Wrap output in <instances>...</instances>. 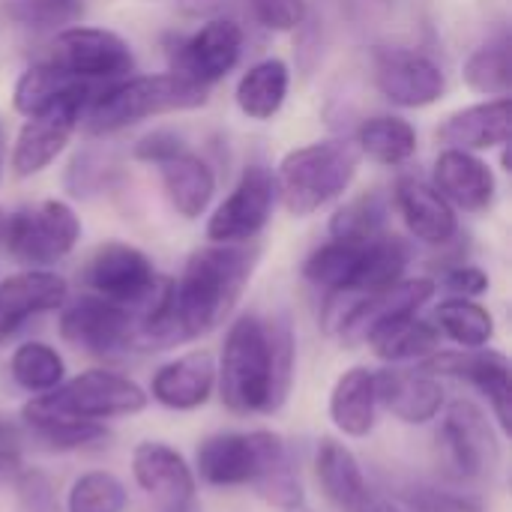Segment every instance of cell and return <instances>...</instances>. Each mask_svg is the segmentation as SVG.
<instances>
[{"mask_svg":"<svg viewBox=\"0 0 512 512\" xmlns=\"http://www.w3.org/2000/svg\"><path fill=\"white\" fill-rule=\"evenodd\" d=\"M258 264L249 243H210L189 255L177 282L159 279L147 303L135 312L129 348L168 351L216 330L237 306Z\"/></svg>","mask_w":512,"mask_h":512,"instance_id":"6da1fadb","label":"cell"},{"mask_svg":"<svg viewBox=\"0 0 512 512\" xmlns=\"http://www.w3.org/2000/svg\"><path fill=\"white\" fill-rule=\"evenodd\" d=\"M294 381V336L285 318L240 315L222 345L216 387L234 414H276Z\"/></svg>","mask_w":512,"mask_h":512,"instance_id":"7a4b0ae2","label":"cell"},{"mask_svg":"<svg viewBox=\"0 0 512 512\" xmlns=\"http://www.w3.org/2000/svg\"><path fill=\"white\" fill-rule=\"evenodd\" d=\"M207 90L210 87L195 84L174 69L162 75H138L96 93L81 120H87V129L93 135H108L147 117L201 108L210 99Z\"/></svg>","mask_w":512,"mask_h":512,"instance_id":"3957f363","label":"cell"},{"mask_svg":"<svg viewBox=\"0 0 512 512\" xmlns=\"http://www.w3.org/2000/svg\"><path fill=\"white\" fill-rule=\"evenodd\" d=\"M360 150L348 141H315L294 147L276 168V198L282 207L306 219L333 204L354 183Z\"/></svg>","mask_w":512,"mask_h":512,"instance_id":"277c9868","label":"cell"},{"mask_svg":"<svg viewBox=\"0 0 512 512\" xmlns=\"http://www.w3.org/2000/svg\"><path fill=\"white\" fill-rule=\"evenodd\" d=\"M150 396L129 378L108 369H87L72 381H63L51 393L33 396L21 417L27 426L57 423V420H90L105 423L114 417H132L147 408Z\"/></svg>","mask_w":512,"mask_h":512,"instance_id":"5b68a950","label":"cell"},{"mask_svg":"<svg viewBox=\"0 0 512 512\" xmlns=\"http://www.w3.org/2000/svg\"><path fill=\"white\" fill-rule=\"evenodd\" d=\"M288 456L282 435L258 429V432H222L201 441L195 453L198 477L207 486L234 489L255 486L273 468H279Z\"/></svg>","mask_w":512,"mask_h":512,"instance_id":"8992f818","label":"cell"},{"mask_svg":"<svg viewBox=\"0 0 512 512\" xmlns=\"http://www.w3.org/2000/svg\"><path fill=\"white\" fill-rule=\"evenodd\" d=\"M81 240V219L66 201L48 198L3 219L0 246L24 267H51Z\"/></svg>","mask_w":512,"mask_h":512,"instance_id":"52a82bcc","label":"cell"},{"mask_svg":"<svg viewBox=\"0 0 512 512\" xmlns=\"http://www.w3.org/2000/svg\"><path fill=\"white\" fill-rule=\"evenodd\" d=\"M93 96H96V90L87 81H81L69 93H63L54 105L27 117L12 144V156H9L12 174L33 177V174L45 171L66 150V144L75 135Z\"/></svg>","mask_w":512,"mask_h":512,"instance_id":"ba28073f","label":"cell"},{"mask_svg":"<svg viewBox=\"0 0 512 512\" xmlns=\"http://www.w3.org/2000/svg\"><path fill=\"white\" fill-rule=\"evenodd\" d=\"M51 66L75 81H120L135 69L132 48L123 36L102 27H66L51 42Z\"/></svg>","mask_w":512,"mask_h":512,"instance_id":"9c48e42d","label":"cell"},{"mask_svg":"<svg viewBox=\"0 0 512 512\" xmlns=\"http://www.w3.org/2000/svg\"><path fill=\"white\" fill-rule=\"evenodd\" d=\"M438 441L450 474L459 480L489 477L501 465V441L489 417L471 399H456L447 408Z\"/></svg>","mask_w":512,"mask_h":512,"instance_id":"30bf717a","label":"cell"},{"mask_svg":"<svg viewBox=\"0 0 512 512\" xmlns=\"http://www.w3.org/2000/svg\"><path fill=\"white\" fill-rule=\"evenodd\" d=\"M81 282L96 297L126 306L135 315L153 294L159 276L141 249L111 240V243H102L93 249V255L87 258V264L81 270Z\"/></svg>","mask_w":512,"mask_h":512,"instance_id":"8fae6325","label":"cell"},{"mask_svg":"<svg viewBox=\"0 0 512 512\" xmlns=\"http://www.w3.org/2000/svg\"><path fill=\"white\" fill-rule=\"evenodd\" d=\"M276 207V177L267 165H249L231 195L216 207L207 222L210 243H252L270 222Z\"/></svg>","mask_w":512,"mask_h":512,"instance_id":"7c38bea8","label":"cell"},{"mask_svg":"<svg viewBox=\"0 0 512 512\" xmlns=\"http://www.w3.org/2000/svg\"><path fill=\"white\" fill-rule=\"evenodd\" d=\"M372 72L381 96L402 108L435 105L447 90L441 66L414 48H378L372 57Z\"/></svg>","mask_w":512,"mask_h":512,"instance_id":"4fadbf2b","label":"cell"},{"mask_svg":"<svg viewBox=\"0 0 512 512\" xmlns=\"http://www.w3.org/2000/svg\"><path fill=\"white\" fill-rule=\"evenodd\" d=\"M135 330V315L126 306L102 300L96 294L69 303L60 315V336L75 351L105 357L114 351H129Z\"/></svg>","mask_w":512,"mask_h":512,"instance_id":"5bb4252c","label":"cell"},{"mask_svg":"<svg viewBox=\"0 0 512 512\" xmlns=\"http://www.w3.org/2000/svg\"><path fill=\"white\" fill-rule=\"evenodd\" d=\"M432 297H435V282L423 276L399 279L396 285L375 294H351L336 333L342 336L345 345H366L375 330H381L396 318L417 315Z\"/></svg>","mask_w":512,"mask_h":512,"instance_id":"9a60e30c","label":"cell"},{"mask_svg":"<svg viewBox=\"0 0 512 512\" xmlns=\"http://www.w3.org/2000/svg\"><path fill=\"white\" fill-rule=\"evenodd\" d=\"M423 372L429 375H450L474 384L492 405L495 420L504 432L512 429V381L510 360L501 351H435L426 360H420Z\"/></svg>","mask_w":512,"mask_h":512,"instance_id":"2e32d148","label":"cell"},{"mask_svg":"<svg viewBox=\"0 0 512 512\" xmlns=\"http://www.w3.org/2000/svg\"><path fill=\"white\" fill-rule=\"evenodd\" d=\"M243 39L246 36L237 21L210 18L180 45L174 72H180L183 78H189L195 84L213 87L240 63Z\"/></svg>","mask_w":512,"mask_h":512,"instance_id":"e0dca14e","label":"cell"},{"mask_svg":"<svg viewBox=\"0 0 512 512\" xmlns=\"http://www.w3.org/2000/svg\"><path fill=\"white\" fill-rule=\"evenodd\" d=\"M69 285L45 267H27L0 282V339L21 330L30 318L63 309Z\"/></svg>","mask_w":512,"mask_h":512,"instance_id":"ac0fdd59","label":"cell"},{"mask_svg":"<svg viewBox=\"0 0 512 512\" xmlns=\"http://www.w3.org/2000/svg\"><path fill=\"white\" fill-rule=\"evenodd\" d=\"M396 210L411 231L414 240L426 246H447L459 234V216L456 207L426 180L420 177H402L396 183Z\"/></svg>","mask_w":512,"mask_h":512,"instance_id":"d6986e66","label":"cell"},{"mask_svg":"<svg viewBox=\"0 0 512 512\" xmlns=\"http://www.w3.org/2000/svg\"><path fill=\"white\" fill-rule=\"evenodd\" d=\"M432 186L465 213H486L495 204L498 180L489 162L468 150H444L435 159Z\"/></svg>","mask_w":512,"mask_h":512,"instance_id":"ffe728a7","label":"cell"},{"mask_svg":"<svg viewBox=\"0 0 512 512\" xmlns=\"http://www.w3.org/2000/svg\"><path fill=\"white\" fill-rule=\"evenodd\" d=\"M132 477L150 498L165 504V510L195 501L192 468L186 465V459L174 447H168L162 441H141L135 447Z\"/></svg>","mask_w":512,"mask_h":512,"instance_id":"44dd1931","label":"cell"},{"mask_svg":"<svg viewBox=\"0 0 512 512\" xmlns=\"http://www.w3.org/2000/svg\"><path fill=\"white\" fill-rule=\"evenodd\" d=\"M375 399L402 423L423 426L444 408V387L423 369H381L375 372Z\"/></svg>","mask_w":512,"mask_h":512,"instance_id":"7402d4cb","label":"cell"},{"mask_svg":"<svg viewBox=\"0 0 512 512\" xmlns=\"http://www.w3.org/2000/svg\"><path fill=\"white\" fill-rule=\"evenodd\" d=\"M512 129V105L510 96H498L489 102H477L468 108L453 111L441 126H438V141L447 144L450 150H495L510 144Z\"/></svg>","mask_w":512,"mask_h":512,"instance_id":"603a6c76","label":"cell"},{"mask_svg":"<svg viewBox=\"0 0 512 512\" xmlns=\"http://www.w3.org/2000/svg\"><path fill=\"white\" fill-rule=\"evenodd\" d=\"M213 390L216 363L207 351H192L165 363L150 381V396L171 411H195L207 405Z\"/></svg>","mask_w":512,"mask_h":512,"instance_id":"cb8c5ba5","label":"cell"},{"mask_svg":"<svg viewBox=\"0 0 512 512\" xmlns=\"http://www.w3.org/2000/svg\"><path fill=\"white\" fill-rule=\"evenodd\" d=\"M315 477L324 495L345 512H372V492L357 456L336 438H324L315 453Z\"/></svg>","mask_w":512,"mask_h":512,"instance_id":"d4e9b609","label":"cell"},{"mask_svg":"<svg viewBox=\"0 0 512 512\" xmlns=\"http://www.w3.org/2000/svg\"><path fill=\"white\" fill-rule=\"evenodd\" d=\"M159 174H162L165 198L177 210V216L192 222L207 213V207L216 195V174L201 156L183 150L180 156L162 162Z\"/></svg>","mask_w":512,"mask_h":512,"instance_id":"484cf974","label":"cell"},{"mask_svg":"<svg viewBox=\"0 0 512 512\" xmlns=\"http://www.w3.org/2000/svg\"><path fill=\"white\" fill-rule=\"evenodd\" d=\"M375 372L366 366L348 369L330 393V420L348 438H366L375 429Z\"/></svg>","mask_w":512,"mask_h":512,"instance_id":"4316f807","label":"cell"},{"mask_svg":"<svg viewBox=\"0 0 512 512\" xmlns=\"http://www.w3.org/2000/svg\"><path fill=\"white\" fill-rule=\"evenodd\" d=\"M291 87V69L285 60L279 57H267L255 66H249L243 72V78L237 81V108L249 117V120H273L288 96Z\"/></svg>","mask_w":512,"mask_h":512,"instance_id":"83f0119b","label":"cell"},{"mask_svg":"<svg viewBox=\"0 0 512 512\" xmlns=\"http://www.w3.org/2000/svg\"><path fill=\"white\" fill-rule=\"evenodd\" d=\"M372 351L384 363H405V360H426L429 354L441 351V330L417 315L396 318L369 336Z\"/></svg>","mask_w":512,"mask_h":512,"instance_id":"f1b7e54d","label":"cell"},{"mask_svg":"<svg viewBox=\"0 0 512 512\" xmlns=\"http://www.w3.org/2000/svg\"><path fill=\"white\" fill-rule=\"evenodd\" d=\"M357 150L378 165H405L417 153V129L393 114H378L360 123Z\"/></svg>","mask_w":512,"mask_h":512,"instance_id":"f546056e","label":"cell"},{"mask_svg":"<svg viewBox=\"0 0 512 512\" xmlns=\"http://www.w3.org/2000/svg\"><path fill=\"white\" fill-rule=\"evenodd\" d=\"M435 327L453 339L459 348L474 351V348H486L495 336V318L486 306L468 300V297H450L444 303H438L435 309Z\"/></svg>","mask_w":512,"mask_h":512,"instance_id":"4dcf8cb0","label":"cell"},{"mask_svg":"<svg viewBox=\"0 0 512 512\" xmlns=\"http://www.w3.org/2000/svg\"><path fill=\"white\" fill-rule=\"evenodd\" d=\"M360 255H363V243H348V240H333L330 237V243L318 246L306 258L303 276L312 285L327 288L330 294H348L351 279H354L357 264H360Z\"/></svg>","mask_w":512,"mask_h":512,"instance_id":"1f68e13d","label":"cell"},{"mask_svg":"<svg viewBox=\"0 0 512 512\" xmlns=\"http://www.w3.org/2000/svg\"><path fill=\"white\" fill-rule=\"evenodd\" d=\"M462 78L474 93L483 96H510L512 90V57L510 39L498 36L480 45L462 66Z\"/></svg>","mask_w":512,"mask_h":512,"instance_id":"d6a6232c","label":"cell"},{"mask_svg":"<svg viewBox=\"0 0 512 512\" xmlns=\"http://www.w3.org/2000/svg\"><path fill=\"white\" fill-rule=\"evenodd\" d=\"M9 372L15 378V384L33 396H42V393H51L54 387L63 384V375H66V366H63V357L45 345V342H24L15 348L12 360H9Z\"/></svg>","mask_w":512,"mask_h":512,"instance_id":"836d02e7","label":"cell"},{"mask_svg":"<svg viewBox=\"0 0 512 512\" xmlns=\"http://www.w3.org/2000/svg\"><path fill=\"white\" fill-rule=\"evenodd\" d=\"M387 225V201L381 192H363L342 204L333 219H330V237L333 240H348V243H366L375 240Z\"/></svg>","mask_w":512,"mask_h":512,"instance_id":"e575fe53","label":"cell"},{"mask_svg":"<svg viewBox=\"0 0 512 512\" xmlns=\"http://www.w3.org/2000/svg\"><path fill=\"white\" fill-rule=\"evenodd\" d=\"M75 84H81V81L69 78L57 66H51L48 60L45 63H33L30 69L21 72L18 84H15V93H12V105H15L18 114L33 117V114L45 111L48 105H54Z\"/></svg>","mask_w":512,"mask_h":512,"instance_id":"d590c367","label":"cell"},{"mask_svg":"<svg viewBox=\"0 0 512 512\" xmlns=\"http://www.w3.org/2000/svg\"><path fill=\"white\" fill-rule=\"evenodd\" d=\"M126 486L108 471L81 474L66 498L69 512H123L126 510Z\"/></svg>","mask_w":512,"mask_h":512,"instance_id":"8d00e7d4","label":"cell"},{"mask_svg":"<svg viewBox=\"0 0 512 512\" xmlns=\"http://www.w3.org/2000/svg\"><path fill=\"white\" fill-rule=\"evenodd\" d=\"M402 504L411 512H486L483 501L465 492L441 489L432 483H414L399 492Z\"/></svg>","mask_w":512,"mask_h":512,"instance_id":"74e56055","label":"cell"},{"mask_svg":"<svg viewBox=\"0 0 512 512\" xmlns=\"http://www.w3.org/2000/svg\"><path fill=\"white\" fill-rule=\"evenodd\" d=\"M30 432L36 441L48 444L51 450H84L108 438L105 423H90V420H57V423L30 426Z\"/></svg>","mask_w":512,"mask_h":512,"instance_id":"f35d334b","label":"cell"},{"mask_svg":"<svg viewBox=\"0 0 512 512\" xmlns=\"http://www.w3.org/2000/svg\"><path fill=\"white\" fill-rule=\"evenodd\" d=\"M9 18H15L21 27H57V24H69L78 18L81 6L78 0H12L6 6Z\"/></svg>","mask_w":512,"mask_h":512,"instance_id":"ab89813d","label":"cell"},{"mask_svg":"<svg viewBox=\"0 0 512 512\" xmlns=\"http://www.w3.org/2000/svg\"><path fill=\"white\" fill-rule=\"evenodd\" d=\"M255 489H258V495H261L267 504H273V507H279V510H297V507L303 504L300 474H297V468H294L291 459H285L279 468H273L267 477H261V480L255 483Z\"/></svg>","mask_w":512,"mask_h":512,"instance_id":"60d3db41","label":"cell"},{"mask_svg":"<svg viewBox=\"0 0 512 512\" xmlns=\"http://www.w3.org/2000/svg\"><path fill=\"white\" fill-rule=\"evenodd\" d=\"M255 18L267 27V30H276V33H291L297 30L306 15H309V6L306 0H249Z\"/></svg>","mask_w":512,"mask_h":512,"instance_id":"b9f144b4","label":"cell"},{"mask_svg":"<svg viewBox=\"0 0 512 512\" xmlns=\"http://www.w3.org/2000/svg\"><path fill=\"white\" fill-rule=\"evenodd\" d=\"M15 492H18L21 512H57L54 486L42 471H18Z\"/></svg>","mask_w":512,"mask_h":512,"instance_id":"7bdbcfd3","label":"cell"},{"mask_svg":"<svg viewBox=\"0 0 512 512\" xmlns=\"http://www.w3.org/2000/svg\"><path fill=\"white\" fill-rule=\"evenodd\" d=\"M183 150H186V147H183V138H180V135H174L171 129H156V132L144 135V138L135 144V159L162 165V162L180 156Z\"/></svg>","mask_w":512,"mask_h":512,"instance_id":"ee69618b","label":"cell"},{"mask_svg":"<svg viewBox=\"0 0 512 512\" xmlns=\"http://www.w3.org/2000/svg\"><path fill=\"white\" fill-rule=\"evenodd\" d=\"M444 285L453 297H483L489 291V276L480 270V267H471V264H456L444 273Z\"/></svg>","mask_w":512,"mask_h":512,"instance_id":"f6af8a7d","label":"cell"},{"mask_svg":"<svg viewBox=\"0 0 512 512\" xmlns=\"http://www.w3.org/2000/svg\"><path fill=\"white\" fill-rule=\"evenodd\" d=\"M12 453H18V432L0 420V456H12Z\"/></svg>","mask_w":512,"mask_h":512,"instance_id":"bcb514c9","label":"cell"},{"mask_svg":"<svg viewBox=\"0 0 512 512\" xmlns=\"http://www.w3.org/2000/svg\"><path fill=\"white\" fill-rule=\"evenodd\" d=\"M3 159H6V141H3V129H0V174H3Z\"/></svg>","mask_w":512,"mask_h":512,"instance_id":"7dc6e473","label":"cell"},{"mask_svg":"<svg viewBox=\"0 0 512 512\" xmlns=\"http://www.w3.org/2000/svg\"><path fill=\"white\" fill-rule=\"evenodd\" d=\"M168 512H198V510H195V501H192V504H183V507H171Z\"/></svg>","mask_w":512,"mask_h":512,"instance_id":"c3c4849f","label":"cell"},{"mask_svg":"<svg viewBox=\"0 0 512 512\" xmlns=\"http://www.w3.org/2000/svg\"><path fill=\"white\" fill-rule=\"evenodd\" d=\"M3 219H6V216L0 213V240H3Z\"/></svg>","mask_w":512,"mask_h":512,"instance_id":"681fc988","label":"cell"},{"mask_svg":"<svg viewBox=\"0 0 512 512\" xmlns=\"http://www.w3.org/2000/svg\"><path fill=\"white\" fill-rule=\"evenodd\" d=\"M372 512H375V510H372Z\"/></svg>","mask_w":512,"mask_h":512,"instance_id":"f907efd6","label":"cell"}]
</instances>
